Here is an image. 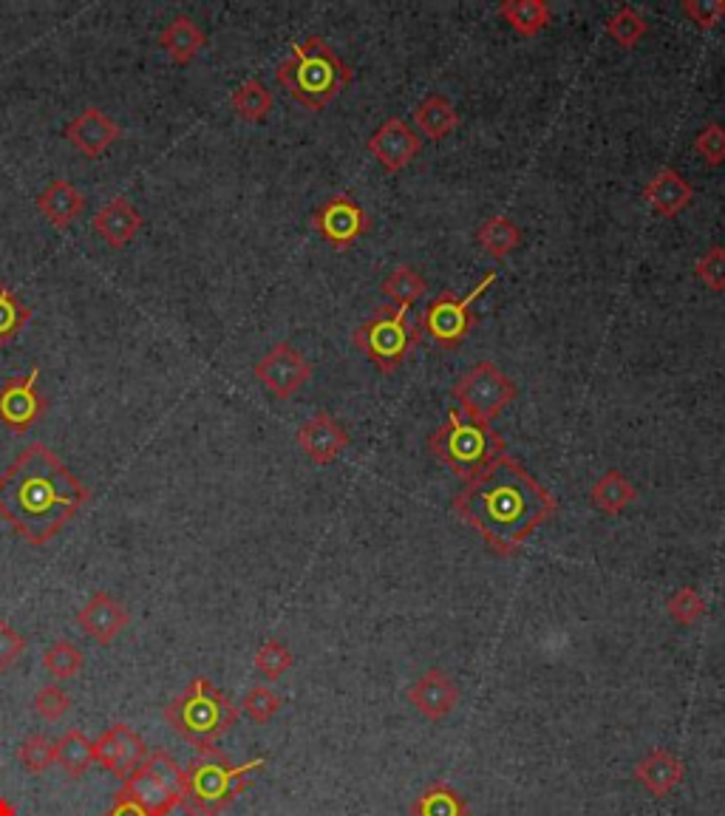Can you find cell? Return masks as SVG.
<instances>
[{"label": "cell", "instance_id": "cell-1", "mask_svg": "<svg viewBox=\"0 0 725 816\" xmlns=\"http://www.w3.org/2000/svg\"><path fill=\"white\" fill-rule=\"evenodd\" d=\"M453 510L496 556H516L521 544L559 510V502L521 462L502 453L473 480L462 482L453 496Z\"/></svg>", "mask_w": 725, "mask_h": 816}, {"label": "cell", "instance_id": "cell-2", "mask_svg": "<svg viewBox=\"0 0 725 816\" xmlns=\"http://www.w3.org/2000/svg\"><path fill=\"white\" fill-rule=\"evenodd\" d=\"M89 499V487L46 443H28L0 473V519L32 548L51 542Z\"/></svg>", "mask_w": 725, "mask_h": 816}, {"label": "cell", "instance_id": "cell-3", "mask_svg": "<svg viewBox=\"0 0 725 816\" xmlns=\"http://www.w3.org/2000/svg\"><path fill=\"white\" fill-rule=\"evenodd\" d=\"M278 83L292 100L309 111H323L346 85L352 83L349 62L337 55L321 35L292 43L287 60L278 62Z\"/></svg>", "mask_w": 725, "mask_h": 816}, {"label": "cell", "instance_id": "cell-4", "mask_svg": "<svg viewBox=\"0 0 725 816\" xmlns=\"http://www.w3.org/2000/svg\"><path fill=\"white\" fill-rule=\"evenodd\" d=\"M164 723L199 755H207L239 723V706L210 678H193L191 687L164 706Z\"/></svg>", "mask_w": 725, "mask_h": 816}, {"label": "cell", "instance_id": "cell-5", "mask_svg": "<svg viewBox=\"0 0 725 816\" xmlns=\"http://www.w3.org/2000/svg\"><path fill=\"white\" fill-rule=\"evenodd\" d=\"M428 451L434 453V460L451 468L459 480L468 482L499 460L505 453V439L487 423H476L459 409H451L448 420L428 437Z\"/></svg>", "mask_w": 725, "mask_h": 816}, {"label": "cell", "instance_id": "cell-6", "mask_svg": "<svg viewBox=\"0 0 725 816\" xmlns=\"http://www.w3.org/2000/svg\"><path fill=\"white\" fill-rule=\"evenodd\" d=\"M267 760H250L233 766L212 748L207 755H199L185 769V800L199 811V816H219L244 794L250 774L264 769Z\"/></svg>", "mask_w": 725, "mask_h": 816}, {"label": "cell", "instance_id": "cell-7", "mask_svg": "<svg viewBox=\"0 0 725 816\" xmlns=\"http://www.w3.org/2000/svg\"><path fill=\"white\" fill-rule=\"evenodd\" d=\"M419 323L411 321L408 309L400 307H377L366 323H360L352 335V344L369 357L377 371L391 375L403 366L411 349L417 346Z\"/></svg>", "mask_w": 725, "mask_h": 816}, {"label": "cell", "instance_id": "cell-8", "mask_svg": "<svg viewBox=\"0 0 725 816\" xmlns=\"http://www.w3.org/2000/svg\"><path fill=\"white\" fill-rule=\"evenodd\" d=\"M516 394H519V389L514 380L491 360H480L453 386V400L459 403V412L476 423H487V426L514 403Z\"/></svg>", "mask_w": 725, "mask_h": 816}, {"label": "cell", "instance_id": "cell-9", "mask_svg": "<svg viewBox=\"0 0 725 816\" xmlns=\"http://www.w3.org/2000/svg\"><path fill=\"white\" fill-rule=\"evenodd\" d=\"M496 281H499V275L487 273L465 298H459L457 292L445 289L442 296H437L428 303L423 321H419V330H423L425 335H431V341L439 349H457V346L471 335L476 321H480L476 312H473V303H476V298Z\"/></svg>", "mask_w": 725, "mask_h": 816}, {"label": "cell", "instance_id": "cell-10", "mask_svg": "<svg viewBox=\"0 0 725 816\" xmlns=\"http://www.w3.org/2000/svg\"><path fill=\"white\" fill-rule=\"evenodd\" d=\"M312 227L318 230L326 244L337 250L352 248L357 239L369 233V214L362 210L360 205L355 202L352 193H335V196H329L321 207H318L315 214H312Z\"/></svg>", "mask_w": 725, "mask_h": 816}, {"label": "cell", "instance_id": "cell-11", "mask_svg": "<svg viewBox=\"0 0 725 816\" xmlns=\"http://www.w3.org/2000/svg\"><path fill=\"white\" fill-rule=\"evenodd\" d=\"M253 375L267 386L278 400L295 398L312 378V364L287 341H278L267 355L253 366Z\"/></svg>", "mask_w": 725, "mask_h": 816}, {"label": "cell", "instance_id": "cell-12", "mask_svg": "<svg viewBox=\"0 0 725 816\" xmlns=\"http://www.w3.org/2000/svg\"><path fill=\"white\" fill-rule=\"evenodd\" d=\"M37 380L41 369L14 375L0 383V423L12 434L28 432L46 414V398L37 389Z\"/></svg>", "mask_w": 725, "mask_h": 816}, {"label": "cell", "instance_id": "cell-13", "mask_svg": "<svg viewBox=\"0 0 725 816\" xmlns=\"http://www.w3.org/2000/svg\"><path fill=\"white\" fill-rule=\"evenodd\" d=\"M145 757H148V743L128 723H114L94 740V762H100L105 771H111L119 780L134 774L145 762Z\"/></svg>", "mask_w": 725, "mask_h": 816}, {"label": "cell", "instance_id": "cell-14", "mask_svg": "<svg viewBox=\"0 0 725 816\" xmlns=\"http://www.w3.org/2000/svg\"><path fill=\"white\" fill-rule=\"evenodd\" d=\"M371 157L383 165L385 173H400L408 168L423 151V139L408 128V123L400 117H389L375 130L366 142Z\"/></svg>", "mask_w": 725, "mask_h": 816}, {"label": "cell", "instance_id": "cell-15", "mask_svg": "<svg viewBox=\"0 0 725 816\" xmlns=\"http://www.w3.org/2000/svg\"><path fill=\"white\" fill-rule=\"evenodd\" d=\"M298 446L315 466H329L349 448V434L332 414L318 412L298 428Z\"/></svg>", "mask_w": 725, "mask_h": 816}, {"label": "cell", "instance_id": "cell-16", "mask_svg": "<svg viewBox=\"0 0 725 816\" xmlns=\"http://www.w3.org/2000/svg\"><path fill=\"white\" fill-rule=\"evenodd\" d=\"M119 137H123V128H119L103 108H94V105L80 111V114L66 125V139L74 145L82 157L89 159L103 157Z\"/></svg>", "mask_w": 725, "mask_h": 816}, {"label": "cell", "instance_id": "cell-17", "mask_svg": "<svg viewBox=\"0 0 725 816\" xmlns=\"http://www.w3.org/2000/svg\"><path fill=\"white\" fill-rule=\"evenodd\" d=\"M408 703L423 714L425 721L439 723L457 709L459 687L442 673V669H428V673L419 675V678L411 683Z\"/></svg>", "mask_w": 725, "mask_h": 816}, {"label": "cell", "instance_id": "cell-18", "mask_svg": "<svg viewBox=\"0 0 725 816\" xmlns=\"http://www.w3.org/2000/svg\"><path fill=\"white\" fill-rule=\"evenodd\" d=\"M77 624L96 644L108 646L130 624V612L125 610V604H119L117 598L100 590L82 604V610L77 612Z\"/></svg>", "mask_w": 725, "mask_h": 816}, {"label": "cell", "instance_id": "cell-19", "mask_svg": "<svg viewBox=\"0 0 725 816\" xmlns=\"http://www.w3.org/2000/svg\"><path fill=\"white\" fill-rule=\"evenodd\" d=\"M641 196H644V202L657 216L675 219V216H680L686 207L691 205V199H694V187H691L675 168H660V171L646 182Z\"/></svg>", "mask_w": 725, "mask_h": 816}, {"label": "cell", "instance_id": "cell-20", "mask_svg": "<svg viewBox=\"0 0 725 816\" xmlns=\"http://www.w3.org/2000/svg\"><path fill=\"white\" fill-rule=\"evenodd\" d=\"M91 227H94V233L114 250H123L125 244H130V239L139 233V227H142V216L130 199L125 196H117V199H111L108 205H103L96 210V216L91 219Z\"/></svg>", "mask_w": 725, "mask_h": 816}, {"label": "cell", "instance_id": "cell-21", "mask_svg": "<svg viewBox=\"0 0 725 816\" xmlns=\"http://www.w3.org/2000/svg\"><path fill=\"white\" fill-rule=\"evenodd\" d=\"M683 762L666 751V748H652L649 755L635 766V780L649 791L652 796H666L683 782Z\"/></svg>", "mask_w": 725, "mask_h": 816}, {"label": "cell", "instance_id": "cell-22", "mask_svg": "<svg viewBox=\"0 0 725 816\" xmlns=\"http://www.w3.org/2000/svg\"><path fill=\"white\" fill-rule=\"evenodd\" d=\"M37 210H41L57 230H66V227H69L71 221L80 219V214L85 210V196H82L71 182H66V179H55V182L37 196Z\"/></svg>", "mask_w": 725, "mask_h": 816}, {"label": "cell", "instance_id": "cell-23", "mask_svg": "<svg viewBox=\"0 0 725 816\" xmlns=\"http://www.w3.org/2000/svg\"><path fill=\"white\" fill-rule=\"evenodd\" d=\"M207 37L205 32L199 28V23L193 21V18H187V14H182V18H176V21H171L168 26L159 32V46L168 51V57H171L176 66H187V62H193V57L199 55L202 48H205Z\"/></svg>", "mask_w": 725, "mask_h": 816}, {"label": "cell", "instance_id": "cell-24", "mask_svg": "<svg viewBox=\"0 0 725 816\" xmlns=\"http://www.w3.org/2000/svg\"><path fill=\"white\" fill-rule=\"evenodd\" d=\"M414 123L428 139H442L459 128V114L442 94H425L414 108Z\"/></svg>", "mask_w": 725, "mask_h": 816}, {"label": "cell", "instance_id": "cell-25", "mask_svg": "<svg viewBox=\"0 0 725 816\" xmlns=\"http://www.w3.org/2000/svg\"><path fill=\"white\" fill-rule=\"evenodd\" d=\"M119 794L128 796L130 803H137L139 808H145L151 816L162 814V811L168 808V805L176 803V800H179V796H173L171 791L164 789L162 782L153 780V777L148 774V771H145L142 766H139V769L134 771V774L125 777L123 789H119Z\"/></svg>", "mask_w": 725, "mask_h": 816}, {"label": "cell", "instance_id": "cell-26", "mask_svg": "<svg viewBox=\"0 0 725 816\" xmlns=\"http://www.w3.org/2000/svg\"><path fill=\"white\" fill-rule=\"evenodd\" d=\"M589 499H592V505H596L601 514L607 516H618L623 514V510L630 508L632 502L637 499V491L635 485H632L626 476H623L621 471H607L601 476V480L592 485V491H589Z\"/></svg>", "mask_w": 725, "mask_h": 816}, {"label": "cell", "instance_id": "cell-27", "mask_svg": "<svg viewBox=\"0 0 725 816\" xmlns=\"http://www.w3.org/2000/svg\"><path fill=\"white\" fill-rule=\"evenodd\" d=\"M499 18L510 23L516 35L533 37L550 26V7L544 0H505L499 3Z\"/></svg>", "mask_w": 725, "mask_h": 816}, {"label": "cell", "instance_id": "cell-28", "mask_svg": "<svg viewBox=\"0 0 725 816\" xmlns=\"http://www.w3.org/2000/svg\"><path fill=\"white\" fill-rule=\"evenodd\" d=\"M476 241L491 258L502 261L521 244V230L510 216H491L476 230Z\"/></svg>", "mask_w": 725, "mask_h": 816}, {"label": "cell", "instance_id": "cell-29", "mask_svg": "<svg viewBox=\"0 0 725 816\" xmlns=\"http://www.w3.org/2000/svg\"><path fill=\"white\" fill-rule=\"evenodd\" d=\"M411 816H468V803L445 782H431L425 785L414 803H411Z\"/></svg>", "mask_w": 725, "mask_h": 816}, {"label": "cell", "instance_id": "cell-30", "mask_svg": "<svg viewBox=\"0 0 725 816\" xmlns=\"http://www.w3.org/2000/svg\"><path fill=\"white\" fill-rule=\"evenodd\" d=\"M55 762L71 780H80L94 762V743L80 728H71L55 743Z\"/></svg>", "mask_w": 725, "mask_h": 816}, {"label": "cell", "instance_id": "cell-31", "mask_svg": "<svg viewBox=\"0 0 725 816\" xmlns=\"http://www.w3.org/2000/svg\"><path fill=\"white\" fill-rule=\"evenodd\" d=\"M230 105H233V111L244 123H264L269 117V111H273L275 96L267 85L253 77V80H244L230 94Z\"/></svg>", "mask_w": 725, "mask_h": 816}, {"label": "cell", "instance_id": "cell-32", "mask_svg": "<svg viewBox=\"0 0 725 816\" xmlns=\"http://www.w3.org/2000/svg\"><path fill=\"white\" fill-rule=\"evenodd\" d=\"M380 289H383V296L391 301V307L408 309L411 303H417L419 298L428 292V281H425L423 275H419L414 267L400 264V267L391 269L389 278H385Z\"/></svg>", "mask_w": 725, "mask_h": 816}, {"label": "cell", "instance_id": "cell-33", "mask_svg": "<svg viewBox=\"0 0 725 816\" xmlns=\"http://www.w3.org/2000/svg\"><path fill=\"white\" fill-rule=\"evenodd\" d=\"M28 318H32V309L14 296L9 284L0 281V346L12 344L14 337L23 332Z\"/></svg>", "mask_w": 725, "mask_h": 816}, {"label": "cell", "instance_id": "cell-34", "mask_svg": "<svg viewBox=\"0 0 725 816\" xmlns=\"http://www.w3.org/2000/svg\"><path fill=\"white\" fill-rule=\"evenodd\" d=\"M607 35L623 48H635L637 43L649 35V23L641 18V12L632 7H621L615 14H609Z\"/></svg>", "mask_w": 725, "mask_h": 816}, {"label": "cell", "instance_id": "cell-35", "mask_svg": "<svg viewBox=\"0 0 725 816\" xmlns=\"http://www.w3.org/2000/svg\"><path fill=\"white\" fill-rule=\"evenodd\" d=\"M82 664H85V655H82L80 646L74 641H55V644L48 646L46 655H43V666H46V673L55 675L57 680H69L74 675H80Z\"/></svg>", "mask_w": 725, "mask_h": 816}, {"label": "cell", "instance_id": "cell-36", "mask_svg": "<svg viewBox=\"0 0 725 816\" xmlns=\"http://www.w3.org/2000/svg\"><path fill=\"white\" fill-rule=\"evenodd\" d=\"M142 769L148 771L153 780L162 782L164 789L171 791L173 796L185 800V769H182V766H179V762L173 760L168 751H162V748H157V751H148V757H145V762H142Z\"/></svg>", "mask_w": 725, "mask_h": 816}, {"label": "cell", "instance_id": "cell-37", "mask_svg": "<svg viewBox=\"0 0 725 816\" xmlns=\"http://www.w3.org/2000/svg\"><path fill=\"white\" fill-rule=\"evenodd\" d=\"M295 658L292 652H289L287 644H281L278 639H269L258 646L255 652V669L267 680H278L292 669Z\"/></svg>", "mask_w": 725, "mask_h": 816}, {"label": "cell", "instance_id": "cell-38", "mask_svg": "<svg viewBox=\"0 0 725 816\" xmlns=\"http://www.w3.org/2000/svg\"><path fill=\"white\" fill-rule=\"evenodd\" d=\"M18 762L28 774H43L55 766V743L46 734H32L18 746Z\"/></svg>", "mask_w": 725, "mask_h": 816}, {"label": "cell", "instance_id": "cell-39", "mask_svg": "<svg viewBox=\"0 0 725 816\" xmlns=\"http://www.w3.org/2000/svg\"><path fill=\"white\" fill-rule=\"evenodd\" d=\"M666 612L683 627L698 624L700 618L705 616V598L698 590H691V587H680L666 601Z\"/></svg>", "mask_w": 725, "mask_h": 816}, {"label": "cell", "instance_id": "cell-40", "mask_svg": "<svg viewBox=\"0 0 725 816\" xmlns=\"http://www.w3.org/2000/svg\"><path fill=\"white\" fill-rule=\"evenodd\" d=\"M281 694H275L269 687H253L241 700V712L255 723H269L275 714L281 712Z\"/></svg>", "mask_w": 725, "mask_h": 816}, {"label": "cell", "instance_id": "cell-41", "mask_svg": "<svg viewBox=\"0 0 725 816\" xmlns=\"http://www.w3.org/2000/svg\"><path fill=\"white\" fill-rule=\"evenodd\" d=\"M691 145L709 168L725 165V128L720 123H705Z\"/></svg>", "mask_w": 725, "mask_h": 816}, {"label": "cell", "instance_id": "cell-42", "mask_svg": "<svg viewBox=\"0 0 725 816\" xmlns=\"http://www.w3.org/2000/svg\"><path fill=\"white\" fill-rule=\"evenodd\" d=\"M694 273L712 292H725V248L714 244L694 261Z\"/></svg>", "mask_w": 725, "mask_h": 816}, {"label": "cell", "instance_id": "cell-43", "mask_svg": "<svg viewBox=\"0 0 725 816\" xmlns=\"http://www.w3.org/2000/svg\"><path fill=\"white\" fill-rule=\"evenodd\" d=\"M71 709V698L62 692L57 683H46L43 689H37L35 694V712L41 714L46 723H57L62 714Z\"/></svg>", "mask_w": 725, "mask_h": 816}, {"label": "cell", "instance_id": "cell-44", "mask_svg": "<svg viewBox=\"0 0 725 816\" xmlns=\"http://www.w3.org/2000/svg\"><path fill=\"white\" fill-rule=\"evenodd\" d=\"M683 14L698 28H714L725 18V0H683Z\"/></svg>", "mask_w": 725, "mask_h": 816}, {"label": "cell", "instance_id": "cell-45", "mask_svg": "<svg viewBox=\"0 0 725 816\" xmlns=\"http://www.w3.org/2000/svg\"><path fill=\"white\" fill-rule=\"evenodd\" d=\"M23 652H26V639L9 624L7 618H0V675L9 673Z\"/></svg>", "mask_w": 725, "mask_h": 816}, {"label": "cell", "instance_id": "cell-46", "mask_svg": "<svg viewBox=\"0 0 725 816\" xmlns=\"http://www.w3.org/2000/svg\"><path fill=\"white\" fill-rule=\"evenodd\" d=\"M105 816H151V814H148L145 808H139L137 803H130L128 796L117 794V800H114V805L105 811Z\"/></svg>", "mask_w": 725, "mask_h": 816}, {"label": "cell", "instance_id": "cell-47", "mask_svg": "<svg viewBox=\"0 0 725 816\" xmlns=\"http://www.w3.org/2000/svg\"><path fill=\"white\" fill-rule=\"evenodd\" d=\"M157 816H199V811L193 808L187 800H176V803H171L162 811V814H157Z\"/></svg>", "mask_w": 725, "mask_h": 816}]
</instances>
